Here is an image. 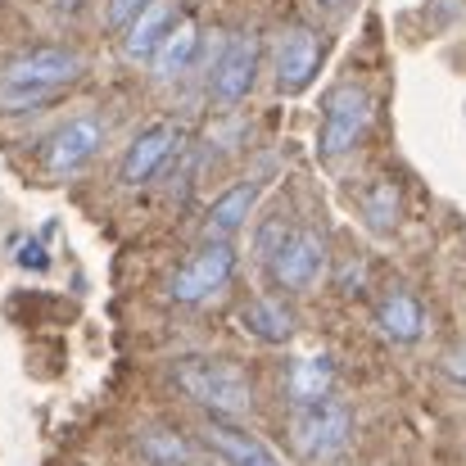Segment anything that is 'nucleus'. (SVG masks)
<instances>
[{
    "instance_id": "obj_6",
    "label": "nucleus",
    "mask_w": 466,
    "mask_h": 466,
    "mask_svg": "<svg viewBox=\"0 0 466 466\" xmlns=\"http://www.w3.org/2000/svg\"><path fill=\"white\" fill-rule=\"evenodd\" d=\"M326 272V240L312 227H290V236L277 245V254L268 258V277L272 286H281L286 295H304L321 281Z\"/></svg>"
},
{
    "instance_id": "obj_12",
    "label": "nucleus",
    "mask_w": 466,
    "mask_h": 466,
    "mask_svg": "<svg viewBox=\"0 0 466 466\" xmlns=\"http://www.w3.org/2000/svg\"><path fill=\"white\" fill-rule=\"evenodd\" d=\"M236 326L249 335V339H258V344H290L295 339V330H299V317L290 304H281L277 295H254V299H245L240 309H236Z\"/></svg>"
},
{
    "instance_id": "obj_22",
    "label": "nucleus",
    "mask_w": 466,
    "mask_h": 466,
    "mask_svg": "<svg viewBox=\"0 0 466 466\" xmlns=\"http://www.w3.org/2000/svg\"><path fill=\"white\" fill-rule=\"evenodd\" d=\"M50 258L41 254V245H23V254H18V268H46Z\"/></svg>"
},
{
    "instance_id": "obj_15",
    "label": "nucleus",
    "mask_w": 466,
    "mask_h": 466,
    "mask_svg": "<svg viewBox=\"0 0 466 466\" xmlns=\"http://www.w3.org/2000/svg\"><path fill=\"white\" fill-rule=\"evenodd\" d=\"M204 444L222 458V466H281V458L263 440L245 435L236 421H208L204 426Z\"/></svg>"
},
{
    "instance_id": "obj_23",
    "label": "nucleus",
    "mask_w": 466,
    "mask_h": 466,
    "mask_svg": "<svg viewBox=\"0 0 466 466\" xmlns=\"http://www.w3.org/2000/svg\"><path fill=\"white\" fill-rule=\"evenodd\" d=\"M312 5H317L321 14H330V18H335V14H344V9H349L353 0H312Z\"/></svg>"
},
{
    "instance_id": "obj_3",
    "label": "nucleus",
    "mask_w": 466,
    "mask_h": 466,
    "mask_svg": "<svg viewBox=\"0 0 466 466\" xmlns=\"http://www.w3.org/2000/svg\"><path fill=\"white\" fill-rule=\"evenodd\" d=\"M290 449L295 458L309 466H326L335 462L349 440H353V408L344 399H321V403H309V408H295L290 412Z\"/></svg>"
},
{
    "instance_id": "obj_4",
    "label": "nucleus",
    "mask_w": 466,
    "mask_h": 466,
    "mask_svg": "<svg viewBox=\"0 0 466 466\" xmlns=\"http://www.w3.org/2000/svg\"><path fill=\"white\" fill-rule=\"evenodd\" d=\"M376 123V100L367 86L358 82H339L326 105H321V127H317V155L326 163H339L344 155H353L362 146V137Z\"/></svg>"
},
{
    "instance_id": "obj_8",
    "label": "nucleus",
    "mask_w": 466,
    "mask_h": 466,
    "mask_svg": "<svg viewBox=\"0 0 466 466\" xmlns=\"http://www.w3.org/2000/svg\"><path fill=\"white\" fill-rule=\"evenodd\" d=\"M321 55H326V46H321V36L312 32L309 23H290V27H281L277 41H272L277 91H281V96H299L312 77H317Z\"/></svg>"
},
{
    "instance_id": "obj_1",
    "label": "nucleus",
    "mask_w": 466,
    "mask_h": 466,
    "mask_svg": "<svg viewBox=\"0 0 466 466\" xmlns=\"http://www.w3.org/2000/svg\"><path fill=\"white\" fill-rule=\"evenodd\" d=\"M167 380L177 385V394H186L213 421H245L254 412V380L236 358L190 353L167 367Z\"/></svg>"
},
{
    "instance_id": "obj_14",
    "label": "nucleus",
    "mask_w": 466,
    "mask_h": 466,
    "mask_svg": "<svg viewBox=\"0 0 466 466\" xmlns=\"http://www.w3.org/2000/svg\"><path fill=\"white\" fill-rule=\"evenodd\" d=\"M258 195H263V181L258 177H249V181H236L231 190H222L213 204H208V213H204V231L213 236V240H231L249 218H254V204H258Z\"/></svg>"
},
{
    "instance_id": "obj_19",
    "label": "nucleus",
    "mask_w": 466,
    "mask_h": 466,
    "mask_svg": "<svg viewBox=\"0 0 466 466\" xmlns=\"http://www.w3.org/2000/svg\"><path fill=\"white\" fill-rule=\"evenodd\" d=\"M362 218H367L371 231L390 236V231L399 227V186H394V181H376V186L362 195Z\"/></svg>"
},
{
    "instance_id": "obj_7",
    "label": "nucleus",
    "mask_w": 466,
    "mask_h": 466,
    "mask_svg": "<svg viewBox=\"0 0 466 466\" xmlns=\"http://www.w3.org/2000/svg\"><path fill=\"white\" fill-rule=\"evenodd\" d=\"M231 277H236V245H231V240H208L199 254H190V258L177 268L167 295H172L177 304H204V299H213Z\"/></svg>"
},
{
    "instance_id": "obj_10",
    "label": "nucleus",
    "mask_w": 466,
    "mask_h": 466,
    "mask_svg": "<svg viewBox=\"0 0 466 466\" xmlns=\"http://www.w3.org/2000/svg\"><path fill=\"white\" fill-rule=\"evenodd\" d=\"M181 141H186V127H181V123H167V118H163V123L141 127V132L132 137V146L123 150L118 181H123V186H146V181H155L158 172L177 158Z\"/></svg>"
},
{
    "instance_id": "obj_5",
    "label": "nucleus",
    "mask_w": 466,
    "mask_h": 466,
    "mask_svg": "<svg viewBox=\"0 0 466 466\" xmlns=\"http://www.w3.org/2000/svg\"><path fill=\"white\" fill-rule=\"evenodd\" d=\"M204 82H208V105L213 109H236L258 82V36L254 32L222 36L213 59H208Z\"/></svg>"
},
{
    "instance_id": "obj_9",
    "label": "nucleus",
    "mask_w": 466,
    "mask_h": 466,
    "mask_svg": "<svg viewBox=\"0 0 466 466\" xmlns=\"http://www.w3.org/2000/svg\"><path fill=\"white\" fill-rule=\"evenodd\" d=\"M100 146H105V123H100L96 114L68 118V123H59V127L46 137L41 167H46L50 177H73V172H82L91 158L100 155Z\"/></svg>"
},
{
    "instance_id": "obj_2",
    "label": "nucleus",
    "mask_w": 466,
    "mask_h": 466,
    "mask_svg": "<svg viewBox=\"0 0 466 466\" xmlns=\"http://www.w3.org/2000/svg\"><path fill=\"white\" fill-rule=\"evenodd\" d=\"M86 73V59L64 46H41L0 64V114H27Z\"/></svg>"
},
{
    "instance_id": "obj_21",
    "label": "nucleus",
    "mask_w": 466,
    "mask_h": 466,
    "mask_svg": "<svg viewBox=\"0 0 466 466\" xmlns=\"http://www.w3.org/2000/svg\"><path fill=\"white\" fill-rule=\"evenodd\" d=\"M440 371L453 380V385H466V344H458V349H449L444 358H440Z\"/></svg>"
},
{
    "instance_id": "obj_18",
    "label": "nucleus",
    "mask_w": 466,
    "mask_h": 466,
    "mask_svg": "<svg viewBox=\"0 0 466 466\" xmlns=\"http://www.w3.org/2000/svg\"><path fill=\"white\" fill-rule=\"evenodd\" d=\"M137 453L146 466H190V444L181 435H172L167 426H141Z\"/></svg>"
},
{
    "instance_id": "obj_13",
    "label": "nucleus",
    "mask_w": 466,
    "mask_h": 466,
    "mask_svg": "<svg viewBox=\"0 0 466 466\" xmlns=\"http://www.w3.org/2000/svg\"><path fill=\"white\" fill-rule=\"evenodd\" d=\"M376 330L385 335V339H394V344H417L421 335H426V309H421V299L412 295V290H403V286H394V290H385L380 299H376Z\"/></svg>"
},
{
    "instance_id": "obj_11",
    "label": "nucleus",
    "mask_w": 466,
    "mask_h": 466,
    "mask_svg": "<svg viewBox=\"0 0 466 466\" xmlns=\"http://www.w3.org/2000/svg\"><path fill=\"white\" fill-rule=\"evenodd\" d=\"M335 380H339V362H335V353H299V358H290L286 362V399H290V408H309V403H321V399H330L335 394Z\"/></svg>"
},
{
    "instance_id": "obj_17",
    "label": "nucleus",
    "mask_w": 466,
    "mask_h": 466,
    "mask_svg": "<svg viewBox=\"0 0 466 466\" xmlns=\"http://www.w3.org/2000/svg\"><path fill=\"white\" fill-rule=\"evenodd\" d=\"M195 59H199V27L190 18H181L172 27V36L158 46V55L150 59V73H155V82H177V77L190 73Z\"/></svg>"
},
{
    "instance_id": "obj_16",
    "label": "nucleus",
    "mask_w": 466,
    "mask_h": 466,
    "mask_svg": "<svg viewBox=\"0 0 466 466\" xmlns=\"http://www.w3.org/2000/svg\"><path fill=\"white\" fill-rule=\"evenodd\" d=\"M181 18H177V5L172 0H155L132 27H127V36H123V50H127V59H141V64H150L158 55V46L172 36V27H177Z\"/></svg>"
},
{
    "instance_id": "obj_20",
    "label": "nucleus",
    "mask_w": 466,
    "mask_h": 466,
    "mask_svg": "<svg viewBox=\"0 0 466 466\" xmlns=\"http://www.w3.org/2000/svg\"><path fill=\"white\" fill-rule=\"evenodd\" d=\"M150 5H155V0H109V5H105V23L127 32V27H132V23H137V18H141Z\"/></svg>"
}]
</instances>
